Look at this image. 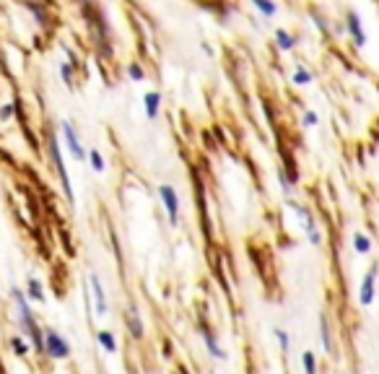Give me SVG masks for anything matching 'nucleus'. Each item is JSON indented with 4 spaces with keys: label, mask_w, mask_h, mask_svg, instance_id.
<instances>
[{
    "label": "nucleus",
    "mask_w": 379,
    "mask_h": 374,
    "mask_svg": "<svg viewBox=\"0 0 379 374\" xmlns=\"http://www.w3.org/2000/svg\"><path fill=\"white\" fill-rule=\"evenodd\" d=\"M346 29H348V34L353 37V45H356V47H364V45H366V34H364V29H361V18H359V13H356V11H348V13H346Z\"/></svg>",
    "instance_id": "1a4fd4ad"
},
{
    "label": "nucleus",
    "mask_w": 379,
    "mask_h": 374,
    "mask_svg": "<svg viewBox=\"0 0 379 374\" xmlns=\"http://www.w3.org/2000/svg\"><path fill=\"white\" fill-rule=\"evenodd\" d=\"M88 283H91V296H94V312L99 317L109 315V301H107V291H104V283L96 273L88 276Z\"/></svg>",
    "instance_id": "6e6552de"
},
{
    "label": "nucleus",
    "mask_w": 379,
    "mask_h": 374,
    "mask_svg": "<svg viewBox=\"0 0 379 374\" xmlns=\"http://www.w3.org/2000/svg\"><path fill=\"white\" fill-rule=\"evenodd\" d=\"M320 338H322L325 354H332V351H335V343H332V327H330L327 315H320Z\"/></svg>",
    "instance_id": "ddd939ff"
},
{
    "label": "nucleus",
    "mask_w": 379,
    "mask_h": 374,
    "mask_svg": "<svg viewBox=\"0 0 379 374\" xmlns=\"http://www.w3.org/2000/svg\"><path fill=\"white\" fill-rule=\"evenodd\" d=\"M143 107H146V117L148 120H156L161 112V94L159 91H148L143 96Z\"/></svg>",
    "instance_id": "9b49d317"
},
{
    "label": "nucleus",
    "mask_w": 379,
    "mask_h": 374,
    "mask_svg": "<svg viewBox=\"0 0 379 374\" xmlns=\"http://www.w3.org/2000/svg\"><path fill=\"white\" fill-rule=\"evenodd\" d=\"M353 250L359 255H369L371 252V239L364 231H353Z\"/></svg>",
    "instance_id": "dca6fc26"
},
{
    "label": "nucleus",
    "mask_w": 379,
    "mask_h": 374,
    "mask_svg": "<svg viewBox=\"0 0 379 374\" xmlns=\"http://www.w3.org/2000/svg\"><path fill=\"white\" fill-rule=\"evenodd\" d=\"M159 197L164 203V211L169 216V221L177 226V224H180V195H177V190L171 185H161L159 187Z\"/></svg>",
    "instance_id": "0eeeda50"
},
{
    "label": "nucleus",
    "mask_w": 379,
    "mask_h": 374,
    "mask_svg": "<svg viewBox=\"0 0 379 374\" xmlns=\"http://www.w3.org/2000/svg\"><path fill=\"white\" fill-rule=\"evenodd\" d=\"M127 78L135 81V83L146 81V68H143L141 62H130V65H127Z\"/></svg>",
    "instance_id": "b1692460"
},
{
    "label": "nucleus",
    "mask_w": 379,
    "mask_h": 374,
    "mask_svg": "<svg viewBox=\"0 0 379 374\" xmlns=\"http://www.w3.org/2000/svg\"><path fill=\"white\" fill-rule=\"evenodd\" d=\"M301 364H304V374H317V354L315 351H304Z\"/></svg>",
    "instance_id": "4be33fe9"
},
{
    "label": "nucleus",
    "mask_w": 379,
    "mask_h": 374,
    "mask_svg": "<svg viewBox=\"0 0 379 374\" xmlns=\"http://www.w3.org/2000/svg\"><path fill=\"white\" fill-rule=\"evenodd\" d=\"M96 343L107 351V354H115V351H117V338L109 333V330H99V333H96Z\"/></svg>",
    "instance_id": "f3484780"
},
{
    "label": "nucleus",
    "mask_w": 379,
    "mask_h": 374,
    "mask_svg": "<svg viewBox=\"0 0 379 374\" xmlns=\"http://www.w3.org/2000/svg\"><path fill=\"white\" fill-rule=\"evenodd\" d=\"M312 81H315L312 71H309V68H304V65L299 62V65H296V71H294V83H296V86H309Z\"/></svg>",
    "instance_id": "aec40b11"
},
{
    "label": "nucleus",
    "mask_w": 379,
    "mask_h": 374,
    "mask_svg": "<svg viewBox=\"0 0 379 374\" xmlns=\"http://www.w3.org/2000/svg\"><path fill=\"white\" fill-rule=\"evenodd\" d=\"M200 338H203V343H205V348H208V354L213 356V359H226V354H224V348H221V343H218V338H216V333L211 327H200Z\"/></svg>",
    "instance_id": "9d476101"
},
{
    "label": "nucleus",
    "mask_w": 379,
    "mask_h": 374,
    "mask_svg": "<svg viewBox=\"0 0 379 374\" xmlns=\"http://www.w3.org/2000/svg\"><path fill=\"white\" fill-rule=\"evenodd\" d=\"M250 3L265 16V18H275L278 13V6H275V0H250Z\"/></svg>",
    "instance_id": "6ab92c4d"
},
{
    "label": "nucleus",
    "mask_w": 379,
    "mask_h": 374,
    "mask_svg": "<svg viewBox=\"0 0 379 374\" xmlns=\"http://www.w3.org/2000/svg\"><path fill=\"white\" fill-rule=\"evenodd\" d=\"M47 148H50V159H52V164H55V172L60 174L62 192H65V197H68V200L73 203V200H76V192H73V185H71V177H68V166H65V161H62L60 143H57V135H55V133H50V138H47Z\"/></svg>",
    "instance_id": "f03ea898"
},
{
    "label": "nucleus",
    "mask_w": 379,
    "mask_h": 374,
    "mask_svg": "<svg viewBox=\"0 0 379 374\" xmlns=\"http://www.w3.org/2000/svg\"><path fill=\"white\" fill-rule=\"evenodd\" d=\"M278 182H281V190H283L286 195H291V190H294V182L286 177V169H278Z\"/></svg>",
    "instance_id": "bb28decb"
},
{
    "label": "nucleus",
    "mask_w": 379,
    "mask_h": 374,
    "mask_svg": "<svg viewBox=\"0 0 379 374\" xmlns=\"http://www.w3.org/2000/svg\"><path fill=\"white\" fill-rule=\"evenodd\" d=\"M376 278H379V262L366 270V276L361 278V286H359V304L361 307H371L374 304V296H376Z\"/></svg>",
    "instance_id": "39448f33"
},
{
    "label": "nucleus",
    "mask_w": 379,
    "mask_h": 374,
    "mask_svg": "<svg viewBox=\"0 0 379 374\" xmlns=\"http://www.w3.org/2000/svg\"><path fill=\"white\" fill-rule=\"evenodd\" d=\"M44 354L55 361H62L71 356V343L65 341L57 330H44Z\"/></svg>",
    "instance_id": "7ed1b4c3"
},
{
    "label": "nucleus",
    "mask_w": 379,
    "mask_h": 374,
    "mask_svg": "<svg viewBox=\"0 0 379 374\" xmlns=\"http://www.w3.org/2000/svg\"><path fill=\"white\" fill-rule=\"evenodd\" d=\"M291 208H294V213L299 216V221L304 224V231H306L309 242H312L315 247H320V245H322V234H320V229H317V224H315V216H312V211H309L306 206H299V203H291Z\"/></svg>",
    "instance_id": "423d86ee"
},
{
    "label": "nucleus",
    "mask_w": 379,
    "mask_h": 374,
    "mask_svg": "<svg viewBox=\"0 0 379 374\" xmlns=\"http://www.w3.org/2000/svg\"><path fill=\"white\" fill-rule=\"evenodd\" d=\"M60 78H62V83L68 86V89H76V68L68 62V60H60Z\"/></svg>",
    "instance_id": "2eb2a0df"
},
{
    "label": "nucleus",
    "mask_w": 379,
    "mask_h": 374,
    "mask_svg": "<svg viewBox=\"0 0 379 374\" xmlns=\"http://www.w3.org/2000/svg\"><path fill=\"white\" fill-rule=\"evenodd\" d=\"M24 6H26V8L31 11V16H34V18L39 21L42 26H47V24H50V13H47V8H44L42 3H37V0H26Z\"/></svg>",
    "instance_id": "4468645a"
},
{
    "label": "nucleus",
    "mask_w": 379,
    "mask_h": 374,
    "mask_svg": "<svg viewBox=\"0 0 379 374\" xmlns=\"http://www.w3.org/2000/svg\"><path fill=\"white\" fill-rule=\"evenodd\" d=\"M125 320H127V327H130V335L135 338V341H141L146 330H143V320H141V315H138L135 307H130V310H127Z\"/></svg>",
    "instance_id": "f8f14e48"
},
{
    "label": "nucleus",
    "mask_w": 379,
    "mask_h": 374,
    "mask_svg": "<svg viewBox=\"0 0 379 374\" xmlns=\"http://www.w3.org/2000/svg\"><path fill=\"white\" fill-rule=\"evenodd\" d=\"M11 296H13V301H16V320H18V327L26 333V338L34 343V348L44 354V330H42V327L37 325V320H34L29 296L21 291V289H11Z\"/></svg>",
    "instance_id": "f257e3e1"
},
{
    "label": "nucleus",
    "mask_w": 379,
    "mask_h": 374,
    "mask_svg": "<svg viewBox=\"0 0 379 374\" xmlns=\"http://www.w3.org/2000/svg\"><path fill=\"white\" fill-rule=\"evenodd\" d=\"M60 130H62V141H65V146H68L71 156H73L76 161H86L88 153H86V148H83V143H81V135H78L76 125H73L71 120H62V122H60Z\"/></svg>",
    "instance_id": "20e7f679"
},
{
    "label": "nucleus",
    "mask_w": 379,
    "mask_h": 374,
    "mask_svg": "<svg viewBox=\"0 0 379 374\" xmlns=\"http://www.w3.org/2000/svg\"><path fill=\"white\" fill-rule=\"evenodd\" d=\"M11 348H13V354H18V356H29V343H26V338H21V335L11 338Z\"/></svg>",
    "instance_id": "393cba45"
},
{
    "label": "nucleus",
    "mask_w": 379,
    "mask_h": 374,
    "mask_svg": "<svg viewBox=\"0 0 379 374\" xmlns=\"http://www.w3.org/2000/svg\"><path fill=\"white\" fill-rule=\"evenodd\" d=\"M317 122H320L317 112H312V109H306V112H304V117H301V125H304V127H315Z\"/></svg>",
    "instance_id": "c85d7f7f"
},
{
    "label": "nucleus",
    "mask_w": 379,
    "mask_h": 374,
    "mask_svg": "<svg viewBox=\"0 0 379 374\" xmlns=\"http://www.w3.org/2000/svg\"><path fill=\"white\" fill-rule=\"evenodd\" d=\"M13 115H16V104H3V107H0V120H3V122H11Z\"/></svg>",
    "instance_id": "cd10ccee"
},
{
    "label": "nucleus",
    "mask_w": 379,
    "mask_h": 374,
    "mask_svg": "<svg viewBox=\"0 0 379 374\" xmlns=\"http://www.w3.org/2000/svg\"><path fill=\"white\" fill-rule=\"evenodd\" d=\"M273 335H275V341H278L281 351H288V348H291V338H288V333H286V330L275 327V330H273Z\"/></svg>",
    "instance_id": "a878e982"
},
{
    "label": "nucleus",
    "mask_w": 379,
    "mask_h": 374,
    "mask_svg": "<svg viewBox=\"0 0 379 374\" xmlns=\"http://www.w3.org/2000/svg\"><path fill=\"white\" fill-rule=\"evenodd\" d=\"M88 164H91V169L96 172V174H101L104 169H107V161H104V156H101V151H88Z\"/></svg>",
    "instance_id": "5701e85b"
},
{
    "label": "nucleus",
    "mask_w": 379,
    "mask_h": 374,
    "mask_svg": "<svg viewBox=\"0 0 379 374\" xmlns=\"http://www.w3.org/2000/svg\"><path fill=\"white\" fill-rule=\"evenodd\" d=\"M275 42H278V50H283V52H291V50L296 47V37L288 34L286 29H278V31H275Z\"/></svg>",
    "instance_id": "a211bd4d"
},
{
    "label": "nucleus",
    "mask_w": 379,
    "mask_h": 374,
    "mask_svg": "<svg viewBox=\"0 0 379 374\" xmlns=\"http://www.w3.org/2000/svg\"><path fill=\"white\" fill-rule=\"evenodd\" d=\"M26 296L31 301H44V286L37 281V278H29V289H26Z\"/></svg>",
    "instance_id": "412c9836"
}]
</instances>
